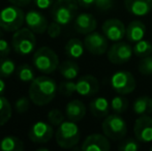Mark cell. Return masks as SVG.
I'll return each instance as SVG.
<instances>
[{
  "label": "cell",
  "mask_w": 152,
  "mask_h": 151,
  "mask_svg": "<svg viewBox=\"0 0 152 151\" xmlns=\"http://www.w3.org/2000/svg\"><path fill=\"white\" fill-rule=\"evenodd\" d=\"M58 86L56 81L50 77L40 76L35 78L29 86V98L36 106H46L50 104L56 96Z\"/></svg>",
  "instance_id": "cell-1"
},
{
  "label": "cell",
  "mask_w": 152,
  "mask_h": 151,
  "mask_svg": "<svg viewBox=\"0 0 152 151\" xmlns=\"http://www.w3.org/2000/svg\"><path fill=\"white\" fill-rule=\"evenodd\" d=\"M81 133L74 121H63L56 131V142L63 149L74 148L80 142Z\"/></svg>",
  "instance_id": "cell-2"
},
{
  "label": "cell",
  "mask_w": 152,
  "mask_h": 151,
  "mask_svg": "<svg viewBox=\"0 0 152 151\" xmlns=\"http://www.w3.org/2000/svg\"><path fill=\"white\" fill-rule=\"evenodd\" d=\"M33 65L42 74H52L59 66L57 54L49 47H42L33 55Z\"/></svg>",
  "instance_id": "cell-3"
},
{
  "label": "cell",
  "mask_w": 152,
  "mask_h": 151,
  "mask_svg": "<svg viewBox=\"0 0 152 151\" xmlns=\"http://www.w3.org/2000/svg\"><path fill=\"white\" fill-rule=\"evenodd\" d=\"M25 22V14L19 6H6L0 10V28L7 32H15Z\"/></svg>",
  "instance_id": "cell-4"
},
{
  "label": "cell",
  "mask_w": 152,
  "mask_h": 151,
  "mask_svg": "<svg viewBox=\"0 0 152 151\" xmlns=\"http://www.w3.org/2000/svg\"><path fill=\"white\" fill-rule=\"evenodd\" d=\"M78 7V0H56L52 5L51 15L53 20L61 26L67 25L75 19Z\"/></svg>",
  "instance_id": "cell-5"
},
{
  "label": "cell",
  "mask_w": 152,
  "mask_h": 151,
  "mask_svg": "<svg viewBox=\"0 0 152 151\" xmlns=\"http://www.w3.org/2000/svg\"><path fill=\"white\" fill-rule=\"evenodd\" d=\"M102 131L109 139L118 141L125 137L127 133V124L119 114L108 115L102 121Z\"/></svg>",
  "instance_id": "cell-6"
},
{
  "label": "cell",
  "mask_w": 152,
  "mask_h": 151,
  "mask_svg": "<svg viewBox=\"0 0 152 151\" xmlns=\"http://www.w3.org/2000/svg\"><path fill=\"white\" fill-rule=\"evenodd\" d=\"M36 39L33 31L29 28H20L15 31L12 38V46L19 55H28L33 52Z\"/></svg>",
  "instance_id": "cell-7"
},
{
  "label": "cell",
  "mask_w": 152,
  "mask_h": 151,
  "mask_svg": "<svg viewBox=\"0 0 152 151\" xmlns=\"http://www.w3.org/2000/svg\"><path fill=\"white\" fill-rule=\"evenodd\" d=\"M111 85L119 94H129L136 89V79L129 71H120L112 76Z\"/></svg>",
  "instance_id": "cell-8"
},
{
  "label": "cell",
  "mask_w": 152,
  "mask_h": 151,
  "mask_svg": "<svg viewBox=\"0 0 152 151\" xmlns=\"http://www.w3.org/2000/svg\"><path fill=\"white\" fill-rule=\"evenodd\" d=\"M54 136L52 124L45 121H37L30 127L28 138L35 144H45L49 142Z\"/></svg>",
  "instance_id": "cell-9"
},
{
  "label": "cell",
  "mask_w": 152,
  "mask_h": 151,
  "mask_svg": "<svg viewBox=\"0 0 152 151\" xmlns=\"http://www.w3.org/2000/svg\"><path fill=\"white\" fill-rule=\"evenodd\" d=\"M108 59L114 64H123L129 61L134 54V50L129 44L124 42H116L108 51Z\"/></svg>",
  "instance_id": "cell-10"
},
{
  "label": "cell",
  "mask_w": 152,
  "mask_h": 151,
  "mask_svg": "<svg viewBox=\"0 0 152 151\" xmlns=\"http://www.w3.org/2000/svg\"><path fill=\"white\" fill-rule=\"evenodd\" d=\"M85 49L93 55H102L108 52V38L99 32H90L86 34L84 39Z\"/></svg>",
  "instance_id": "cell-11"
},
{
  "label": "cell",
  "mask_w": 152,
  "mask_h": 151,
  "mask_svg": "<svg viewBox=\"0 0 152 151\" xmlns=\"http://www.w3.org/2000/svg\"><path fill=\"white\" fill-rule=\"evenodd\" d=\"M134 137L140 143L152 142V118L142 115L136 120L134 125Z\"/></svg>",
  "instance_id": "cell-12"
},
{
  "label": "cell",
  "mask_w": 152,
  "mask_h": 151,
  "mask_svg": "<svg viewBox=\"0 0 152 151\" xmlns=\"http://www.w3.org/2000/svg\"><path fill=\"white\" fill-rule=\"evenodd\" d=\"M102 32L108 39L112 42H119L126 35V29L120 20L110 19L102 24Z\"/></svg>",
  "instance_id": "cell-13"
},
{
  "label": "cell",
  "mask_w": 152,
  "mask_h": 151,
  "mask_svg": "<svg viewBox=\"0 0 152 151\" xmlns=\"http://www.w3.org/2000/svg\"><path fill=\"white\" fill-rule=\"evenodd\" d=\"M111 149L109 138L106 135L92 133L88 136L81 146L82 151H108Z\"/></svg>",
  "instance_id": "cell-14"
},
{
  "label": "cell",
  "mask_w": 152,
  "mask_h": 151,
  "mask_svg": "<svg viewBox=\"0 0 152 151\" xmlns=\"http://www.w3.org/2000/svg\"><path fill=\"white\" fill-rule=\"evenodd\" d=\"M25 22L27 24V27L31 29L35 33H45L48 29V21L46 17L39 12L38 10H29L25 15Z\"/></svg>",
  "instance_id": "cell-15"
},
{
  "label": "cell",
  "mask_w": 152,
  "mask_h": 151,
  "mask_svg": "<svg viewBox=\"0 0 152 151\" xmlns=\"http://www.w3.org/2000/svg\"><path fill=\"white\" fill-rule=\"evenodd\" d=\"M99 84L95 77L91 75L83 76L77 81V92L82 96H91L97 93Z\"/></svg>",
  "instance_id": "cell-16"
},
{
  "label": "cell",
  "mask_w": 152,
  "mask_h": 151,
  "mask_svg": "<svg viewBox=\"0 0 152 151\" xmlns=\"http://www.w3.org/2000/svg\"><path fill=\"white\" fill-rule=\"evenodd\" d=\"M97 26L96 19L94 18L93 15L83 12L80 14L74 22L75 30L81 34H88L90 32H93Z\"/></svg>",
  "instance_id": "cell-17"
},
{
  "label": "cell",
  "mask_w": 152,
  "mask_h": 151,
  "mask_svg": "<svg viewBox=\"0 0 152 151\" xmlns=\"http://www.w3.org/2000/svg\"><path fill=\"white\" fill-rule=\"evenodd\" d=\"M128 12L137 17H143L149 14L152 8V0H124Z\"/></svg>",
  "instance_id": "cell-18"
},
{
  "label": "cell",
  "mask_w": 152,
  "mask_h": 151,
  "mask_svg": "<svg viewBox=\"0 0 152 151\" xmlns=\"http://www.w3.org/2000/svg\"><path fill=\"white\" fill-rule=\"evenodd\" d=\"M65 113L68 120L74 121V122H79L86 115V107L81 101L74 99L66 105Z\"/></svg>",
  "instance_id": "cell-19"
},
{
  "label": "cell",
  "mask_w": 152,
  "mask_h": 151,
  "mask_svg": "<svg viewBox=\"0 0 152 151\" xmlns=\"http://www.w3.org/2000/svg\"><path fill=\"white\" fill-rule=\"evenodd\" d=\"M145 32H146V26L144 23L138 20L130 22L126 27V37L130 42H137L143 39Z\"/></svg>",
  "instance_id": "cell-20"
},
{
  "label": "cell",
  "mask_w": 152,
  "mask_h": 151,
  "mask_svg": "<svg viewBox=\"0 0 152 151\" xmlns=\"http://www.w3.org/2000/svg\"><path fill=\"white\" fill-rule=\"evenodd\" d=\"M110 107L111 105L109 104V101L104 97H96L89 105L91 114L96 118H104L108 116Z\"/></svg>",
  "instance_id": "cell-21"
},
{
  "label": "cell",
  "mask_w": 152,
  "mask_h": 151,
  "mask_svg": "<svg viewBox=\"0 0 152 151\" xmlns=\"http://www.w3.org/2000/svg\"><path fill=\"white\" fill-rule=\"evenodd\" d=\"M84 42H81L79 38H72L65 44V54L72 59H78L84 53Z\"/></svg>",
  "instance_id": "cell-22"
},
{
  "label": "cell",
  "mask_w": 152,
  "mask_h": 151,
  "mask_svg": "<svg viewBox=\"0 0 152 151\" xmlns=\"http://www.w3.org/2000/svg\"><path fill=\"white\" fill-rule=\"evenodd\" d=\"M58 69L60 71L61 76L65 78L66 80H74L79 75V65L75 61L67 60L62 62L58 66Z\"/></svg>",
  "instance_id": "cell-23"
},
{
  "label": "cell",
  "mask_w": 152,
  "mask_h": 151,
  "mask_svg": "<svg viewBox=\"0 0 152 151\" xmlns=\"http://www.w3.org/2000/svg\"><path fill=\"white\" fill-rule=\"evenodd\" d=\"M24 143L15 136L4 137L0 142V150L2 151H22Z\"/></svg>",
  "instance_id": "cell-24"
},
{
  "label": "cell",
  "mask_w": 152,
  "mask_h": 151,
  "mask_svg": "<svg viewBox=\"0 0 152 151\" xmlns=\"http://www.w3.org/2000/svg\"><path fill=\"white\" fill-rule=\"evenodd\" d=\"M134 112L139 115L152 113V98L149 96H141L134 103Z\"/></svg>",
  "instance_id": "cell-25"
},
{
  "label": "cell",
  "mask_w": 152,
  "mask_h": 151,
  "mask_svg": "<svg viewBox=\"0 0 152 151\" xmlns=\"http://www.w3.org/2000/svg\"><path fill=\"white\" fill-rule=\"evenodd\" d=\"M12 114V106L6 97L0 95V126L4 125L10 121Z\"/></svg>",
  "instance_id": "cell-26"
},
{
  "label": "cell",
  "mask_w": 152,
  "mask_h": 151,
  "mask_svg": "<svg viewBox=\"0 0 152 151\" xmlns=\"http://www.w3.org/2000/svg\"><path fill=\"white\" fill-rule=\"evenodd\" d=\"M134 55L138 57H146L152 53V44L148 40L141 39L139 42H134V46L132 48Z\"/></svg>",
  "instance_id": "cell-27"
},
{
  "label": "cell",
  "mask_w": 152,
  "mask_h": 151,
  "mask_svg": "<svg viewBox=\"0 0 152 151\" xmlns=\"http://www.w3.org/2000/svg\"><path fill=\"white\" fill-rule=\"evenodd\" d=\"M16 71V64L10 58L0 59V77L1 78H10Z\"/></svg>",
  "instance_id": "cell-28"
},
{
  "label": "cell",
  "mask_w": 152,
  "mask_h": 151,
  "mask_svg": "<svg viewBox=\"0 0 152 151\" xmlns=\"http://www.w3.org/2000/svg\"><path fill=\"white\" fill-rule=\"evenodd\" d=\"M17 77L22 82H32L34 80V71L28 64H22L17 69Z\"/></svg>",
  "instance_id": "cell-29"
},
{
  "label": "cell",
  "mask_w": 152,
  "mask_h": 151,
  "mask_svg": "<svg viewBox=\"0 0 152 151\" xmlns=\"http://www.w3.org/2000/svg\"><path fill=\"white\" fill-rule=\"evenodd\" d=\"M128 101L123 96H115L111 101V109L114 113L121 114L127 110Z\"/></svg>",
  "instance_id": "cell-30"
},
{
  "label": "cell",
  "mask_w": 152,
  "mask_h": 151,
  "mask_svg": "<svg viewBox=\"0 0 152 151\" xmlns=\"http://www.w3.org/2000/svg\"><path fill=\"white\" fill-rule=\"evenodd\" d=\"M58 91L64 96H70L75 92H77V83L72 82V80L62 82L58 86Z\"/></svg>",
  "instance_id": "cell-31"
},
{
  "label": "cell",
  "mask_w": 152,
  "mask_h": 151,
  "mask_svg": "<svg viewBox=\"0 0 152 151\" xmlns=\"http://www.w3.org/2000/svg\"><path fill=\"white\" fill-rule=\"evenodd\" d=\"M48 120L53 126H59L64 121V115L58 109H53L48 113Z\"/></svg>",
  "instance_id": "cell-32"
},
{
  "label": "cell",
  "mask_w": 152,
  "mask_h": 151,
  "mask_svg": "<svg viewBox=\"0 0 152 151\" xmlns=\"http://www.w3.org/2000/svg\"><path fill=\"white\" fill-rule=\"evenodd\" d=\"M139 71L145 76L152 75V56L149 55L143 57V59L139 63Z\"/></svg>",
  "instance_id": "cell-33"
},
{
  "label": "cell",
  "mask_w": 152,
  "mask_h": 151,
  "mask_svg": "<svg viewBox=\"0 0 152 151\" xmlns=\"http://www.w3.org/2000/svg\"><path fill=\"white\" fill-rule=\"evenodd\" d=\"M140 148L138 140L126 139L120 142L118 145V149L120 151H137Z\"/></svg>",
  "instance_id": "cell-34"
},
{
  "label": "cell",
  "mask_w": 152,
  "mask_h": 151,
  "mask_svg": "<svg viewBox=\"0 0 152 151\" xmlns=\"http://www.w3.org/2000/svg\"><path fill=\"white\" fill-rule=\"evenodd\" d=\"M30 98L29 97H20V98L17 99L16 104H15V108H16V111L18 113H26L29 110L30 107Z\"/></svg>",
  "instance_id": "cell-35"
},
{
  "label": "cell",
  "mask_w": 152,
  "mask_h": 151,
  "mask_svg": "<svg viewBox=\"0 0 152 151\" xmlns=\"http://www.w3.org/2000/svg\"><path fill=\"white\" fill-rule=\"evenodd\" d=\"M47 31H48V35L51 38H56V37H58L61 33V25L54 21V22H52L51 24H49Z\"/></svg>",
  "instance_id": "cell-36"
},
{
  "label": "cell",
  "mask_w": 152,
  "mask_h": 151,
  "mask_svg": "<svg viewBox=\"0 0 152 151\" xmlns=\"http://www.w3.org/2000/svg\"><path fill=\"white\" fill-rule=\"evenodd\" d=\"M10 46L8 42L4 38L0 37V57H5L10 55Z\"/></svg>",
  "instance_id": "cell-37"
},
{
  "label": "cell",
  "mask_w": 152,
  "mask_h": 151,
  "mask_svg": "<svg viewBox=\"0 0 152 151\" xmlns=\"http://www.w3.org/2000/svg\"><path fill=\"white\" fill-rule=\"evenodd\" d=\"M95 5L100 10H108L113 6V0H95Z\"/></svg>",
  "instance_id": "cell-38"
},
{
  "label": "cell",
  "mask_w": 152,
  "mask_h": 151,
  "mask_svg": "<svg viewBox=\"0 0 152 151\" xmlns=\"http://www.w3.org/2000/svg\"><path fill=\"white\" fill-rule=\"evenodd\" d=\"M33 2L39 9H47L51 7L55 1L54 0H33Z\"/></svg>",
  "instance_id": "cell-39"
},
{
  "label": "cell",
  "mask_w": 152,
  "mask_h": 151,
  "mask_svg": "<svg viewBox=\"0 0 152 151\" xmlns=\"http://www.w3.org/2000/svg\"><path fill=\"white\" fill-rule=\"evenodd\" d=\"M32 0H8V2L14 5H17L19 7H22V6H27L31 3Z\"/></svg>",
  "instance_id": "cell-40"
},
{
  "label": "cell",
  "mask_w": 152,
  "mask_h": 151,
  "mask_svg": "<svg viewBox=\"0 0 152 151\" xmlns=\"http://www.w3.org/2000/svg\"><path fill=\"white\" fill-rule=\"evenodd\" d=\"M78 3L82 7H89V6L95 4V0H78Z\"/></svg>",
  "instance_id": "cell-41"
},
{
  "label": "cell",
  "mask_w": 152,
  "mask_h": 151,
  "mask_svg": "<svg viewBox=\"0 0 152 151\" xmlns=\"http://www.w3.org/2000/svg\"><path fill=\"white\" fill-rule=\"evenodd\" d=\"M5 89H6L5 82H4L3 78H1V77H0V95L4 94V92H5Z\"/></svg>",
  "instance_id": "cell-42"
},
{
  "label": "cell",
  "mask_w": 152,
  "mask_h": 151,
  "mask_svg": "<svg viewBox=\"0 0 152 151\" xmlns=\"http://www.w3.org/2000/svg\"><path fill=\"white\" fill-rule=\"evenodd\" d=\"M37 151H49V148H45V147H39V148H37Z\"/></svg>",
  "instance_id": "cell-43"
},
{
  "label": "cell",
  "mask_w": 152,
  "mask_h": 151,
  "mask_svg": "<svg viewBox=\"0 0 152 151\" xmlns=\"http://www.w3.org/2000/svg\"><path fill=\"white\" fill-rule=\"evenodd\" d=\"M0 29H1V28H0ZM2 35H3V34H2V32H1V30H0V37H2Z\"/></svg>",
  "instance_id": "cell-44"
},
{
  "label": "cell",
  "mask_w": 152,
  "mask_h": 151,
  "mask_svg": "<svg viewBox=\"0 0 152 151\" xmlns=\"http://www.w3.org/2000/svg\"><path fill=\"white\" fill-rule=\"evenodd\" d=\"M150 150H152V146H151V147H150Z\"/></svg>",
  "instance_id": "cell-45"
}]
</instances>
